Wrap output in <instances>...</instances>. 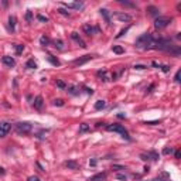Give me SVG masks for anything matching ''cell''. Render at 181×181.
I'll return each instance as SVG.
<instances>
[{
	"mask_svg": "<svg viewBox=\"0 0 181 181\" xmlns=\"http://www.w3.org/2000/svg\"><path fill=\"white\" fill-rule=\"evenodd\" d=\"M54 105H55V106H62V105H64V101H62V99H55V101H54Z\"/></svg>",
	"mask_w": 181,
	"mask_h": 181,
	"instance_id": "d6a6232c",
	"label": "cell"
},
{
	"mask_svg": "<svg viewBox=\"0 0 181 181\" xmlns=\"http://www.w3.org/2000/svg\"><path fill=\"white\" fill-rule=\"evenodd\" d=\"M115 17L119 22H130L132 20V16L128 13H115Z\"/></svg>",
	"mask_w": 181,
	"mask_h": 181,
	"instance_id": "9c48e42d",
	"label": "cell"
},
{
	"mask_svg": "<svg viewBox=\"0 0 181 181\" xmlns=\"http://www.w3.org/2000/svg\"><path fill=\"white\" fill-rule=\"evenodd\" d=\"M112 51H113L115 54H123V53H125V50H123L122 47H119V45H113V47H112Z\"/></svg>",
	"mask_w": 181,
	"mask_h": 181,
	"instance_id": "4316f807",
	"label": "cell"
},
{
	"mask_svg": "<svg viewBox=\"0 0 181 181\" xmlns=\"http://www.w3.org/2000/svg\"><path fill=\"white\" fill-rule=\"evenodd\" d=\"M163 153H164V154H171V153H173V147H165V149L163 150Z\"/></svg>",
	"mask_w": 181,
	"mask_h": 181,
	"instance_id": "836d02e7",
	"label": "cell"
},
{
	"mask_svg": "<svg viewBox=\"0 0 181 181\" xmlns=\"http://www.w3.org/2000/svg\"><path fill=\"white\" fill-rule=\"evenodd\" d=\"M106 130H109V132H116V133H120L123 139L130 140L129 132L125 129V126H122V125H106Z\"/></svg>",
	"mask_w": 181,
	"mask_h": 181,
	"instance_id": "3957f363",
	"label": "cell"
},
{
	"mask_svg": "<svg viewBox=\"0 0 181 181\" xmlns=\"http://www.w3.org/2000/svg\"><path fill=\"white\" fill-rule=\"evenodd\" d=\"M54 44H55V47L59 48V50H64V43L61 41V40H57V41H54Z\"/></svg>",
	"mask_w": 181,
	"mask_h": 181,
	"instance_id": "f546056e",
	"label": "cell"
},
{
	"mask_svg": "<svg viewBox=\"0 0 181 181\" xmlns=\"http://www.w3.org/2000/svg\"><path fill=\"white\" fill-rule=\"evenodd\" d=\"M117 178H119V180H122V181H126V180H128V177L123 176V174H117Z\"/></svg>",
	"mask_w": 181,
	"mask_h": 181,
	"instance_id": "8d00e7d4",
	"label": "cell"
},
{
	"mask_svg": "<svg viewBox=\"0 0 181 181\" xmlns=\"http://www.w3.org/2000/svg\"><path fill=\"white\" fill-rule=\"evenodd\" d=\"M59 13H61V14H64V16H69V13H68V11H67V10H64V9H59Z\"/></svg>",
	"mask_w": 181,
	"mask_h": 181,
	"instance_id": "74e56055",
	"label": "cell"
},
{
	"mask_svg": "<svg viewBox=\"0 0 181 181\" xmlns=\"http://www.w3.org/2000/svg\"><path fill=\"white\" fill-rule=\"evenodd\" d=\"M47 58H48V61H50V62H51L53 65H55V67L61 64V62H59V59H58V58H55V57H54V55H51V54L48 55Z\"/></svg>",
	"mask_w": 181,
	"mask_h": 181,
	"instance_id": "7402d4cb",
	"label": "cell"
},
{
	"mask_svg": "<svg viewBox=\"0 0 181 181\" xmlns=\"http://www.w3.org/2000/svg\"><path fill=\"white\" fill-rule=\"evenodd\" d=\"M57 86L61 88V89H65V88H67V85H65L64 81H57Z\"/></svg>",
	"mask_w": 181,
	"mask_h": 181,
	"instance_id": "1f68e13d",
	"label": "cell"
},
{
	"mask_svg": "<svg viewBox=\"0 0 181 181\" xmlns=\"http://www.w3.org/2000/svg\"><path fill=\"white\" fill-rule=\"evenodd\" d=\"M153 41H154V38L151 37V34L150 33H144L136 40V47L140 48V50H149L153 45Z\"/></svg>",
	"mask_w": 181,
	"mask_h": 181,
	"instance_id": "7a4b0ae2",
	"label": "cell"
},
{
	"mask_svg": "<svg viewBox=\"0 0 181 181\" xmlns=\"http://www.w3.org/2000/svg\"><path fill=\"white\" fill-rule=\"evenodd\" d=\"M62 6H65L67 9H82L84 7V3H79V1H75V3H62Z\"/></svg>",
	"mask_w": 181,
	"mask_h": 181,
	"instance_id": "4fadbf2b",
	"label": "cell"
},
{
	"mask_svg": "<svg viewBox=\"0 0 181 181\" xmlns=\"http://www.w3.org/2000/svg\"><path fill=\"white\" fill-rule=\"evenodd\" d=\"M151 48H156V50H160V51H167V53H171V54H174V55H178L180 54V47L178 45H174L170 38H159V40H154Z\"/></svg>",
	"mask_w": 181,
	"mask_h": 181,
	"instance_id": "6da1fadb",
	"label": "cell"
},
{
	"mask_svg": "<svg viewBox=\"0 0 181 181\" xmlns=\"http://www.w3.org/2000/svg\"><path fill=\"white\" fill-rule=\"evenodd\" d=\"M106 178V173H99V174H95L89 178V181H103Z\"/></svg>",
	"mask_w": 181,
	"mask_h": 181,
	"instance_id": "e0dca14e",
	"label": "cell"
},
{
	"mask_svg": "<svg viewBox=\"0 0 181 181\" xmlns=\"http://www.w3.org/2000/svg\"><path fill=\"white\" fill-rule=\"evenodd\" d=\"M98 76L102 78L103 81H113L116 78V74H112V72H109V71H99V72H98Z\"/></svg>",
	"mask_w": 181,
	"mask_h": 181,
	"instance_id": "8992f818",
	"label": "cell"
},
{
	"mask_svg": "<svg viewBox=\"0 0 181 181\" xmlns=\"http://www.w3.org/2000/svg\"><path fill=\"white\" fill-rule=\"evenodd\" d=\"M174 81H176V82H180V71L176 74V76H174Z\"/></svg>",
	"mask_w": 181,
	"mask_h": 181,
	"instance_id": "ab89813d",
	"label": "cell"
},
{
	"mask_svg": "<svg viewBox=\"0 0 181 181\" xmlns=\"http://www.w3.org/2000/svg\"><path fill=\"white\" fill-rule=\"evenodd\" d=\"M113 168H117V170H125V167H122V165H113Z\"/></svg>",
	"mask_w": 181,
	"mask_h": 181,
	"instance_id": "7bdbcfd3",
	"label": "cell"
},
{
	"mask_svg": "<svg viewBox=\"0 0 181 181\" xmlns=\"http://www.w3.org/2000/svg\"><path fill=\"white\" fill-rule=\"evenodd\" d=\"M128 30H129V27H128V28H125V30H122V31H120V33H119V34H117V36H116V38H120V37H122V36H123V34H125V33L128 31Z\"/></svg>",
	"mask_w": 181,
	"mask_h": 181,
	"instance_id": "d590c367",
	"label": "cell"
},
{
	"mask_svg": "<svg viewBox=\"0 0 181 181\" xmlns=\"http://www.w3.org/2000/svg\"><path fill=\"white\" fill-rule=\"evenodd\" d=\"M38 20H40V22H47L48 19L47 17H44V16H38Z\"/></svg>",
	"mask_w": 181,
	"mask_h": 181,
	"instance_id": "60d3db41",
	"label": "cell"
},
{
	"mask_svg": "<svg viewBox=\"0 0 181 181\" xmlns=\"http://www.w3.org/2000/svg\"><path fill=\"white\" fill-rule=\"evenodd\" d=\"M92 58H93V55H84V57H81V58L75 59V61L72 62V64L76 65V67H78V65H84V64H86L88 61H90Z\"/></svg>",
	"mask_w": 181,
	"mask_h": 181,
	"instance_id": "ba28073f",
	"label": "cell"
},
{
	"mask_svg": "<svg viewBox=\"0 0 181 181\" xmlns=\"http://www.w3.org/2000/svg\"><path fill=\"white\" fill-rule=\"evenodd\" d=\"M82 28H84V31H85L88 36H90V34H93V33L99 31V28H98V27H92L90 24H84V27H82Z\"/></svg>",
	"mask_w": 181,
	"mask_h": 181,
	"instance_id": "30bf717a",
	"label": "cell"
},
{
	"mask_svg": "<svg viewBox=\"0 0 181 181\" xmlns=\"http://www.w3.org/2000/svg\"><path fill=\"white\" fill-rule=\"evenodd\" d=\"M99 11H101V14L103 16V19L106 20L108 24H112V20H111V13H109V11H108L106 9H101Z\"/></svg>",
	"mask_w": 181,
	"mask_h": 181,
	"instance_id": "ac0fdd59",
	"label": "cell"
},
{
	"mask_svg": "<svg viewBox=\"0 0 181 181\" xmlns=\"http://www.w3.org/2000/svg\"><path fill=\"white\" fill-rule=\"evenodd\" d=\"M140 157H142V160H147V159L157 160V159H159V154H157L156 151H150V153H147V154H142Z\"/></svg>",
	"mask_w": 181,
	"mask_h": 181,
	"instance_id": "2e32d148",
	"label": "cell"
},
{
	"mask_svg": "<svg viewBox=\"0 0 181 181\" xmlns=\"http://www.w3.org/2000/svg\"><path fill=\"white\" fill-rule=\"evenodd\" d=\"M26 68H28V69H36L37 68V64H36V61H34V59H28V61H27L26 62Z\"/></svg>",
	"mask_w": 181,
	"mask_h": 181,
	"instance_id": "44dd1931",
	"label": "cell"
},
{
	"mask_svg": "<svg viewBox=\"0 0 181 181\" xmlns=\"http://www.w3.org/2000/svg\"><path fill=\"white\" fill-rule=\"evenodd\" d=\"M9 26H10L11 31H14V27H16V17L14 16H10V19H9Z\"/></svg>",
	"mask_w": 181,
	"mask_h": 181,
	"instance_id": "484cf974",
	"label": "cell"
},
{
	"mask_svg": "<svg viewBox=\"0 0 181 181\" xmlns=\"http://www.w3.org/2000/svg\"><path fill=\"white\" fill-rule=\"evenodd\" d=\"M23 51H24V45H22V44H16V54L17 55H20Z\"/></svg>",
	"mask_w": 181,
	"mask_h": 181,
	"instance_id": "83f0119b",
	"label": "cell"
},
{
	"mask_svg": "<svg viewBox=\"0 0 181 181\" xmlns=\"http://www.w3.org/2000/svg\"><path fill=\"white\" fill-rule=\"evenodd\" d=\"M147 11H149V14L150 16H157L159 17V9H157V7H154V6H149V7H147Z\"/></svg>",
	"mask_w": 181,
	"mask_h": 181,
	"instance_id": "ffe728a7",
	"label": "cell"
},
{
	"mask_svg": "<svg viewBox=\"0 0 181 181\" xmlns=\"http://www.w3.org/2000/svg\"><path fill=\"white\" fill-rule=\"evenodd\" d=\"M65 165H67L68 168H71V170H78V168H79V163L75 161V160H69V161H67Z\"/></svg>",
	"mask_w": 181,
	"mask_h": 181,
	"instance_id": "9a60e30c",
	"label": "cell"
},
{
	"mask_svg": "<svg viewBox=\"0 0 181 181\" xmlns=\"http://www.w3.org/2000/svg\"><path fill=\"white\" fill-rule=\"evenodd\" d=\"M68 92L71 93V95H79V88L78 86H69L68 88Z\"/></svg>",
	"mask_w": 181,
	"mask_h": 181,
	"instance_id": "603a6c76",
	"label": "cell"
},
{
	"mask_svg": "<svg viewBox=\"0 0 181 181\" xmlns=\"http://www.w3.org/2000/svg\"><path fill=\"white\" fill-rule=\"evenodd\" d=\"M26 19H27V22H31V19H33V13H31V11H27Z\"/></svg>",
	"mask_w": 181,
	"mask_h": 181,
	"instance_id": "e575fe53",
	"label": "cell"
},
{
	"mask_svg": "<svg viewBox=\"0 0 181 181\" xmlns=\"http://www.w3.org/2000/svg\"><path fill=\"white\" fill-rule=\"evenodd\" d=\"M16 130L20 134H28L33 130V125L28 122H20L16 125Z\"/></svg>",
	"mask_w": 181,
	"mask_h": 181,
	"instance_id": "277c9868",
	"label": "cell"
},
{
	"mask_svg": "<svg viewBox=\"0 0 181 181\" xmlns=\"http://www.w3.org/2000/svg\"><path fill=\"white\" fill-rule=\"evenodd\" d=\"M28 181H41V180H40V178H38V177L33 176V177H30V178H28Z\"/></svg>",
	"mask_w": 181,
	"mask_h": 181,
	"instance_id": "f35d334b",
	"label": "cell"
},
{
	"mask_svg": "<svg viewBox=\"0 0 181 181\" xmlns=\"http://www.w3.org/2000/svg\"><path fill=\"white\" fill-rule=\"evenodd\" d=\"M90 128H89V125H86V123H82L79 126V133H86V132H89Z\"/></svg>",
	"mask_w": 181,
	"mask_h": 181,
	"instance_id": "cb8c5ba5",
	"label": "cell"
},
{
	"mask_svg": "<svg viewBox=\"0 0 181 181\" xmlns=\"http://www.w3.org/2000/svg\"><path fill=\"white\" fill-rule=\"evenodd\" d=\"M119 3H120V4H123V6H128V7H136V4H133V3H129V1H125V0H120Z\"/></svg>",
	"mask_w": 181,
	"mask_h": 181,
	"instance_id": "4dcf8cb0",
	"label": "cell"
},
{
	"mask_svg": "<svg viewBox=\"0 0 181 181\" xmlns=\"http://www.w3.org/2000/svg\"><path fill=\"white\" fill-rule=\"evenodd\" d=\"M11 125L9 122H1L0 123V137H4L6 134L10 132Z\"/></svg>",
	"mask_w": 181,
	"mask_h": 181,
	"instance_id": "52a82bcc",
	"label": "cell"
},
{
	"mask_svg": "<svg viewBox=\"0 0 181 181\" xmlns=\"http://www.w3.org/2000/svg\"><path fill=\"white\" fill-rule=\"evenodd\" d=\"M0 173H1V174H3V173H4V171H3V168H0Z\"/></svg>",
	"mask_w": 181,
	"mask_h": 181,
	"instance_id": "f6af8a7d",
	"label": "cell"
},
{
	"mask_svg": "<svg viewBox=\"0 0 181 181\" xmlns=\"http://www.w3.org/2000/svg\"><path fill=\"white\" fill-rule=\"evenodd\" d=\"M71 37H72V40H75L76 43L79 44V45H81L82 48H86V43L79 37V36H78V33H72V34H71Z\"/></svg>",
	"mask_w": 181,
	"mask_h": 181,
	"instance_id": "5bb4252c",
	"label": "cell"
},
{
	"mask_svg": "<svg viewBox=\"0 0 181 181\" xmlns=\"http://www.w3.org/2000/svg\"><path fill=\"white\" fill-rule=\"evenodd\" d=\"M171 17H167V16H159L157 19H156L154 22V27L156 28H164V27H167L168 24L171 23Z\"/></svg>",
	"mask_w": 181,
	"mask_h": 181,
	"instance_id": "5b68a950",
	"label": "cell"
},
{
	"mask_svg": "<svg viewBox=\"0 0 181 181\" xmlns=\"http://www.w3.org/2000/svg\"><path fill=\"white\" fill-rule=\"evenodd\" d=\"M151 65H153V67H156V68H160L161 71H164V72H168V71H170V67H168V65L160 64V62H156V61H153V62H151Z\"/></svg>",
	"mask_w": 181,
	"mask_h": 181,
	"instance_id": "d6986e66",
	"label": "cell"
},
{
	"mask_svg": "<svg viewBox=\"0 0 181 181\" xmlns=\"http://www.w3.org/2000/svg\"><path fill=\"white\" fill-rule=\"evenodd\" d=\"M134 68L136 69H144L146 67H144V65H134Z\"/></svg>",
	"mask_w": 181,
	"mask_h": 181,
	"instance_id": "b9f144b4",
	"label": "cell"
},
{
	"mask_svg": "<svg viewBox=\"0 0 181 181\" xmlns=\"http://www.w3.org/2000/svg\"><path fill=\"white\" fill-rule=\"evenodd\" d=\"M40 43H41V45H48V43H50V38L45 37V36H43V37L40 38Z\"/></svg>",
	"mask_w": 181,
	"mask_h": 181,
	"instance_id": "f1b7e54d",
	"label": "cell"
},
{
	"mask_svg": "<svg viewBox=\"0 0 181 181\" xmlns=\"http://www.w3.org/2000/svg\"><path fill=\"white\" fill-rule=\"evenodd\" d=\"M105 106H106V102H105V101H96V103H95V109L101 111V109H103Z\"/></svg>",
	"mask_w": 181,
	"mask_h": 181,
	"instance_id": "d4e9b609",
	"label": "cell"
},
{
	"mask_svg": "<svg viewBox=\"0 0 181 181\" xmlns=\"http://www.w3.org/2000/svg\"><path fill=\"white\" fill-rule=\"evenodd\" d=\"M1 61H3V64L7 65V67H14L16 65V61H14V58H11V57H9V55H4L3 58H1Z\"/></svg>",
	"mask_w": 181,
	"mask_h": 181,
	"instance_id": "8fae6325",
	"label": "cell"
},
{
	"mask_svg": "<svg viewBox=\"0 0 181 181\" xmlns=\"http://www.w3.org/2000/svg\"><path fill=\"white\" fill-rule=\"evenodd\" d=\"M176 159H180V151H178V150L176 151Z\"/></svg>",
	"mask_w": 181,
	"mask_h": 181,
	"instance_id": "ee69618b",
	"label": "cell"
},
{
	"mask_svg": "<svg viewBox=\"0 0 181 181\" xmlns=\"http://www.w3.org/2000/svg\"><path fill=\"white\" fill-rule=\"evenodd\" d=\"M44 106V99L43 96H37L36 99H34V108L37 109V111H41Z\"/></svg>",
	"mask_w": 181,
	"mask_h": 181,
	"instance_id": "7c38bea8",
	"label": "cell"
}]
</instances>
